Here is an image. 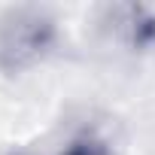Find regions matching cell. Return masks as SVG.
I'll return each mask as SVG.
<instances>
[{"instance_id":"obj_1","label":"cell","mask_w":155,"mask_h":155,"mask_svg":"<svg viewBox=\"0 0 155 155\" xmlns=\"http://www.w3.org/2000/svg\"><path fill=\"white\" fill-rule=\"evenodd\" d=\"M55 40L52 18L37 9H12L0 21V67L21 70L43 58Z\"/></svg>"},{"instance_id":"obj_2","label":"cell","mask_w":155,"mask_h":155,"mask_svg":"<svg viewBox=\"0 0 155 155\" xmlns=\"http://www.w3.org/2000/svg\"><path fill=\"white\" fill-rule=\"evenodd\" d=\"M64 155H113L104 143H97V140H79V143H73Z\"/></svg>"}]
</instances>
